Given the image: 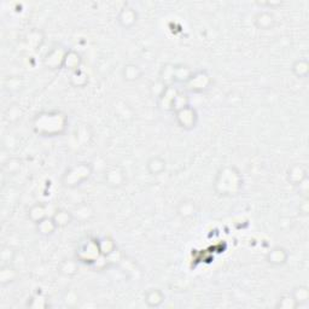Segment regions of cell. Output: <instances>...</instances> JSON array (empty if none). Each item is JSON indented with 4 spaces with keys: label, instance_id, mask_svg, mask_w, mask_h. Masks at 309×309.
Returning a JSON list of instances; mask_svg holds the SVG:
<instances>
[{
    "label": "cell",
    "instance_id": "cell-22",
    "mask_svg": "<svg viewBox=\"0 0 309 309\" xmlns=\"http://www.w3.org/2000/svg\"><path fill=\"white\" fill-rule=\"evenodd\" d=\"M36 226V231H38L39 234H41L43 237H50L52 236L55 232L58 230V227H57V225L55 224V221L51 216L45 217V219L40 221L35 225Z\"/></svg>",
    "mask_w": 309,
    "mask_h": 309
},
{
    "label": "cell",
    "instance_id": "cell-11",
    "mask_svg": "<svg viewBox=\"0 0 309 309\" xmlns=\"http://www.w3.org/2000/svg\"><path fill=\"white\" fill-rule=\"evenodd\" d=\"M25 45L28 50H32V51H38V50L41 48L43 40H45V36H43V33L39 29H32L30 32H28L26 34L25 38Z\"/></svg>",
    "mask_w": 309,
    "mask_h": 309
},
{
    "label": "cell",
    "instance_id": "cell-8",
    "mask_svg": "<svg viewBox=\"0 0 309 309\" xmlns=\"http://www.w3.org/2000/svg\"><path fill=\"white\" fill-rule=\"evenodd\" d=\"M67 52H68V50L62 48L60 45L55 46L46 53L45 58H43V64L51 70L63 68V62H64Z\"/></svg>",
    "mask_w": 309,
    "mask_h": 309
},
{
    "label": "cell",
    "instance_id": "cell-18",
    "mask_svg": "<svg viewBox=\"0 0 309 309\" xmlns=\"http://www.w3.org/2000/svg\"><path fill=\"white\" fill-rule=\"evenodd\" d=\"M51 217L53 219V221H55V224L57 225V227L58 228L69 226V225L74 221L72 210L63 209V208H58V209L52 214Z\"/></svg>",
    "mask_w": 309,
    "mask_h": 309
},
{
    "label": "cell",
    "instance_id": "cell-14",
    "mask_svg": "<svg viewBox=\"0 0 309 309\" xmlns=\"http://www.w3.org/2000/svg\"><path fill=\"white\" fill-rule=\"evenodd\" d=\"M178 214L183 219H192L198 213V207L194 201L192 200H184L179 203L176 208Z\"/></svg>",
    "mask_w": 309,
    "mask_h": 309
},
{
    "label": "cell",
    "instance_id": "cell-10",
    "mask_svg": "<svg viewBox=\"0 0 309 309\" xmlns=\"http://www.w3.org/2000/svg\"><path fill=\"white\" fill-rule=\"evenodd\" d=\"M288 260H289L288 250L283 247H279V245L272 248L266 255V261L271 264V266H274V267L284 266V264L288 262Z\"/></svg>",
    "mask_w": 309,
    "mask_h": 309
},
{
    "label": "cell",
    "instance_id": "cell-9",
    "mask_svg": "<svg viewBox=\"0 0 309 309\" xmlns=\"http://www.w3.org/2000/svg\"><path fill=\"white\" fill-rule=\"evenodd\" d=\"M138 22V12L136 9L129 6L128 4L123 5V8L120 10L117 15V23L125 29H130L132 27L137 25Z\"/></svg>",
    "mask_w": 309,
    "mask_h": 309
},
{
    "label": "cell",
    "instance_id": "cell-25",
    "mask_svg": "<svg viewBox=\"0 0 309 309\" xmlns=\"http://www.w3.org/2000/svg\"><path fill=\"white\" fill-rule=\"evenodd\" d=\"M292 73L297 79H305L309 74V63L307 59H297L295 60L291 67Z\"/></svg>",
    "mask_w": 309,
    "mask_h": 309
},
{
    "label": "cell",
    "instance_id": "cell-13",
    "mask_svg": "<svg viewBox=\"0 0 309 309\" xmlns=\"http://www.w3.org/2000/svg\"><path fill=\"white\" fill-rule=\"evenodd\" d=\"M74 220L80 221V223H86L90 219H92L95 216V209L90 206L89 203H81L79 206L74 207V209L72 210Z\"/></svg>",
    "mask_w": 309,
    "mask_h": 309
},
{
    "label": "cell",
    "instance_id": "cell-19",
    "mask_svg": "<svg viewBox=\"0 0 309 309\" xmlns=\"http://www.w3.org/2000/svg\"><path fill=\"white\" fill-rule=\"evenodd\" d=\"M255 27L260 30H270L274 27L275 25V18L271 12L263 11L257 13L256 17L254 19Z\"/></svg>",
    "mask_w": 309,
    "mask_h": 309
},
{
    "label": "cell",
    "instance_id": "cell-24",
    "mask_svg": "<svg viewBox=\"0 0 309 309\" xmlns=\"http://www.w3.org/2000/svg\"><path fill=\"white\" fill-rule=\"evenodd\" d=\"M97 240H98L100 254H102L104 257L107 258V257L113 256V255L117 251L116 244H115V241H114L113 238L103 237V238H100V239H97Z\"/></svg>",
    "mask_w": 309,
    "mask_h": 309
},
{
    "label": "cell",
    "instance_id": "cell-6",
    "mask_svg": "<svg viewBox=\"0 0 309 309\" xmlns=\"http://www.w3.org/2000/svg\"><path fill=\"white\" fill-rule=\"evenodd\" d=\"M211 79L209 74L204 70H200L197 73H192V75L190 76V79L185 82L186 89L191 91V92H203L208 87L210 86Z\"/></svg>",
    "mask_w": 309,
    "mask_h": 309
},
{
    "label": "cell",
    "instance_id": "cell-17",
    "mask_svg": "<svg viewBox=\"0 0 309 309\" xmlns=\"http://www.w3.org/2000/svg\"><path fill=\"white\" fill-rule=\"evenodd\" d=\"M166 168H167L166 160L161 156L151 157V159L147 161V163H146L147 172H149L150 175H153V176L161 175V174L166 170Z\"/></svg>",
    "mask_w": 309,
    "mask_h": 309
},
{
    "label": "cell",
    "instance_id": "cell-2",
    "mask_svg": "<svg viewBox=\"0 0 309 309\" xmlns=\"http://www.w3.org/2000/svg\"><path fill=\"white\" fill-rule=\"evenodd\" d=\"M33 126L41 136H59L65 129L67 116L60 112H42L35 116Z\"/></svg>",
    "mask_w": 309,
    "mask_h": 309
},
{
    "label": "cell",
    "instance_id": "cell-29",
    "mask_svg": "<svg viewBox=\"0 0 309 309\" xmlns=\"http://www.w3.org/2000/svg\"><path fill=\"white\" fill-rule=\"evenodd\" d=\"M89 82V77L82 70H75V72L72 73V76H70V83L75 87H83L87 85Z\"/></svg>",
    "mask_w": 309,
    "mask_h": 309
},
{
    "label": "cell",
    "instance_id": "cell-4",
    "mask_svg": "<svg viewBox=\"0 0 309 309\" xmlns=\"http://www.w3.org/2000/svg\"><path fill=\"white\" fill-rule=\"evenodd\" d=\"M100 257L104 256L100 254L98 240L97 239L87 240L85 243H82L76 253L77 261L83 262V263L95 264Z\"/></svg>",
    "mask_w": 309,
    "mask_h": 309
},
{
    "label": "cell",
    "instance_id": "cell-23",
    "mask_svg": "<svg viewBox=\"0 0 309 309\" xmlns=\"http://www.w3.org/2000/svg\"><path fill=\"white\" fill-rule=\"evenodd\" d=\"M143 76V70L139 65L134 64V63H129L126 64L122 69V77L128 82H134L137 80H139Z\"/></svg>",
    "mask_w": 309,
    "mask_h": 309
},
{
    "label": "cell",
    "instance_id": "cell-28",
    "mask_svg": "<svg viewBox=\"0 0 309 309\" xmlns=\"http://www.w3.org/2000/svg\"><path fill=\"white\" fill-rule=\"evenodd\" d=\"M275 308L277 309H297L300 308L298 307L297 302L295 301V298L291 296V294L285 295L280 298V300H278L277 304H275Z\"/></svg>",
    "mask_w": 309,
    "mask_h": 309
},
{
    "label": "cell",
    "instance_id": "cell-16",
    "mask_svg": "<svg viewBox=\"0 0 309 309\" xmlns=\"http://www.w3.org/2000/svg\"><path fill=\"white\" fill-rule=\"evenodd\" d=\"M28 219L30 221H33L35 225L40 223V221L45 219V217H48V206L43 203H35L33 204L32 207L28 209Z\"/></svg>",
    "mask_w": 309,
    "mask_h": 309
},
{
    "label": "cell",
    "instance_id": "cell-21",
    "mask_svg": "<svg viewBox=\"0 0 309 309\" xmlns=\"http://www.w3.org/2000/svg\"><path fill=\"white\" fill-rule=\"evenodd\" d=\"M82 63V58L81 55L79 52L74 51V50H68L67 55L64 57V62H63V68L68 69L70 72H75V70H79L80 67H81Z\"/></svg>",
    "mask_w": 309,
    "mask_h": 309
},
{
    "label": "cell",
    "instance_id": "cell-30",
    "mask_svg": "<svg viewBox=\"0 0 309 309\" xmlns=\"http://www.w3.org/2000/svg\"><path fill=\"white\" fill-rule=\"evenodd\" d=\"M27 307L29 308H34V309H42V308H48L49 303L48 300L39 296V295H35V296H32L27 302Z\"/></svg>",
    "mask_w": 309,
    "mask_h": 309
},
{
    "label": "cell",
    "instance_id": "cell-15",
    "mask_svg": "<svg viewBox=\"0 0 309 309\" xmlns=\"http://www.w3.org/2000/svg\"><path fill=\"white\" fill-rule=\"evenodd\" d=\"M164 294L160 289H149L144 295V302L149 308H159L164 302Z\"/></svg>",
    "mask_w": 309,
    "mask_h": 309
},
{
    "label": "cell",
    "instance_id": "cell-20",
    "mask_svg": "<svg viewBox=\"0 0 309 309\" xmlns=\"http://www.w3.org/2000/svg\"><path fill=\"white\" fill-rule=\"evenodd\" d=\"M18 277V272L15 267L12 266V263H6L2 264L0 268V284L3 286L9 285L10 283H13Z\"/></svg>",
    "mask_w": 309,
    "mask_h": 309
},
{
    "label": "cell",
    "instance_id": "cell-27",
    "mask_svg": "<svg viewBox=\"0 0 309 309\" xmlns=\"http://www.w3.org/2000/svg\"><path fill=\"white\" fill-rule=\"evenodd\" d=\"M77 263L74 260H64L59 264V273L65 275V277H73L77 273Z\"/></svg>",
    "mask_w": 309,
    "mask_h": 309
},
{
    "label": "cell",
    "instance_id": "cell-1",
    "mask_svg": "<svg viewBox=\"0 0 309 309\" xmlns=\"http://www.w3.org/2000/svg\"><path fill=\"white\" fill-rule=\"evenodd\" d=\"M214 189L220 196H237L243 189V178H241L239 170L233 166L221 168L215 176Z\"/></svg>",
    "mask_w": 309,
    "mask_h": 309
},
{
    "label": "cell",
    "instance_id": "cell-7",
    "mask_svg": "<svg viewBox=\"0 0 309 309\" xmlns=\"http://www.w3.org/2000/svg\"><path fill=\"white\" fill-rule=\"evenodd\" d=\"M104 181L109 187L113 189H119L126 184L127 176L126 170L121 166H113L106 170L104 174Z\"/></svg>",
    "mask_w": 309,
    "mask_h": 309
},
{
    "label": "cell",
    "instance_id": "cell-3",
    "mask_svg": "<svg viewBox=\"0 0 309 309\" xmlns=\"http://www.w3.org/2000/svg\"><path fill=\"white\" fill-rule=\"evenodd\" d=\"M93 168L89 162H80L69 167L63 174L62 184L68 189H76L77 186L85 183L92 175Z\"/></svg>",
    "mask_w": 309,
    "mask_h": 309
},
{
    "label": "cell",
    "instance_id": "cell-5",
    "mask_svg": "<svg viewBox=\"0 0 309 309\" xmlns=\"http://www.w3.org/2000/svg\"><path fill=\"white\" fill-rule=\"evenodd\" d=\"M174 113H175L176 123L183 129L191 130L196 127L198 122V115L196 110H194L190 104L184 107H180V109L175 110Z\"/></svg>",
    "mask_w": 309,
    "mask_h": 309
},
{
    "label": "cell",
    "instance_id": "cell-26",
    "mask_svg": "<svg viewBox=\"0 0 309 309\" xmlns=\"http://www.w3.org/2000/svg\"><path fill=\"white\" fill-rule=\"evenodd\" d=\"M291 296L297 302L298 307H301L302 304L307 303L309 301V289L308 286H304V285L294 288V290L291 292Z\"/></svg>",
    "mask_w": 309,
    "mask_h": 309
},
{
    "label": "cell",
    "instance_id": "cell-12",
    "mask_svg": "<svg viewBox=\"0 0 309 309\" xmlns=\"http://www.w3.org/2000/svg\"><path fill=\"white\" fill-rule=\"evenodd\" d=\"M288 181L294 186H297L302 181L308 179V170L302 164H294L288 169Z\"/></svg>",
    "mask_w": 309,
    "mask_h": 309
}]
</instances>
